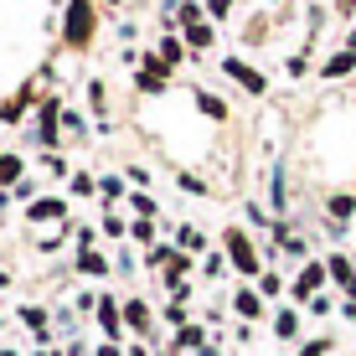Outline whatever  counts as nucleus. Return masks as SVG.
<instances>
[{"instance_id":"1","label":"nucleus","mask_w":356,"mask_h":356,"mask_svg":"<svg viewBox=\"0 0 356 356\" xmlns=\"http://www.w3.org/2000/svg\"><path fill=\"white\" fill-rule=\"evenodd\" d=\"M88 36H93V6H88V0H72V10H67V42L83 47Z\"/></svg>"},{"instance_id":"2","label":"nucleus","mask_w":356,"mask_h":356,"mask_svg":"<svg viewBox=\"0 0 356 356\" xmlns=\"http://www.w3.org/2000/svg\"><path fill=\"white\" fill-rule=\"evenodd\" d=\"M227 253H232V264H238L243 274H259V259H253V248H248L243 232H227Z\"/></svg>"},{"instance_id":"3","label":"nucleus","mask_w":356,"mask_h":356,"mask_svg":"<svg viewBox=\"0 0 356 356\" xmlns=\"http://www.w3.org/2000/svg\"><path fill=\"white\" fill-rule=\"evenodd\" d=\"M227 72H232V78H238V83H243V88H248V93H264V78H259V72H253L248 63H238V57H227Z\"/></svg>"},{"instance_id":"4","label":"nucleus","mask_w":356,"mask_h":356,"mask_svg":"<svg viewBox=\"0 0 356 356\" xmlns=\"http://www.w3.org/2000/svg\"><path fill=\"white\" fill-rule=\"evenodd\" d=\"M321 279H325V268H321V264H310V268H305L300 279H294V294H300V300H310V294H315V284H321Z\"/></svg>"},{"instance_id":"5","label":"nucleus","mask_w":356,"mask_h":356,"mask_svg":"<svg viewBox=\"0 0 356 356\" xmlns=\"http://www.w3.org/2000/svg\"><path fill=\"white\" fill-rule=\"evenodd\" d=\"M356 67V47H351V52H336V57H330V63H325V78H341V72H351Z\"/></svg>"},{"instance_id":"6","label":"nucleus","mask_w":356,"mask_h":356,"mask_svg":"<svg viewBox=\"0 0 356 356\" xmlns=\"http://www.w3.org/2000/svg\"><path fill=\"white\" fill-rule=\"evenodd\" d=\"M330 279H341V284L351 289V300H356V274H351V264H346V259H330Z\"/></svg>"},{"instance_id":"7","label":"nucleus","mask_w":356,"mask_h":356,"mask_svg":"<svg viewBox=\"0 0 356 356\" xmlns=\"http://www.w3.org/2000/svg\"><path fill=\"white\" fill-rule=\"evenodd\" d=\"M52 217H63V202H36L31 207V222H52Z\"/></svg>"},{"instance_id":"8","label":"nucleus","mask_w":356,"mask_h":356,"mask_svg":"<svg viewBox=\"0 0 356 356\" xmlns=\"http://www.w3.org/2000/svg\"><path fill=\"white\" fill-rule=\"evenodd\" d=\"M196 104H202V114H207V119H227V104H222V98L202 93V98H196Z\"/></svg>"},{"instance_id":"9","label":"nucleus","mask_w":356,"mask_h":356,"mask_svg":"<svg viewBox=\"0 0 356 356\" xmlns=\"http://www.w3.org/2000/svg\"><path fill=\"white\" fill-rule=\"evenodd\" d=\"M0 181H21V161L16 155H0Z\"/></svg>"},{"instance_id":"10","label":"nucleus","mask_w":356,"mask_h":356,"mask_svg":"<svg viewBox=\"0 0 356 356\" xmlns=\"http://www.w3.org/2000/svg\"><path fill=\"white\" fill-rule=\"evenodd\" d=\"M98 321H104V330H119V310H114V305H98Z\"/></svg>"},{"instance_id":"11","label":"nucleus","mask_w":356,"mask_h":356,"mask_svg":"<svg viewBox=\"0 0 356 356\" xmlns=\"http://www.w3.org/2000/svg\"><path fill=\"white\" fill-rule=\"evenodd\" d=\"M186 36H191V47H207V42H212V31H207L202 21H191V26H186Z\"/></svg>"},{"instance_id":"12","label":"nucleus","mask_w":356,"mask_h":356,"mask_svg":"<svg viewBox=\"0 0 356 356\" xmlns=\"http://www.w3.org/2000/svg\"><path fill=\"white\" fill-rule=\"evenodd\" d=\"M83 274H104V259L93 248H83Z\"/></svg>"},{"instance_id":"13","label":"nucleus","mask_w":356,"mask_h":356,"mask_svg":"<svg viewBox=\"0 0 356 356\" xmlns=\"http://www.w3.org/2000/svg\"><path fill=\"white\" fill-rule=\"evenodd\" d=\"M330 212H336V217H351L356 202H351V196H336V202H330Z\"/></svg>"},{"instance_id":"14","label":"nucleus","mask_w":356,"mask_h":356,"mask_svg":"<svg viewBox=\"0 0 356 356\" xmlns=\"http://www.w3.org/2000/svg\"><path fill=\"white\" fill-rule=\"evenodd\" d=\"M124 321H129L134 330H145V305H129V310H124Z\"/></svg>"},{"instance_id":"15","label":"nucleus","mask_w":356,"mask_h":356,"mask_svg":"<svg viewBox=\"0 0 356 356\" xmlns=\"http://www.w3.org/2000/svg\"><path fill=\"white\" fill-rule=\"evenodd\" d=\"M238 310L243 315H259V294H238Z\"/></svg>"},{"instance_id":"16","label":"nucleus","mask_w":356,"mask_h":356,"mask_svg":"<svg viewBox=\"0 0 356 356\" xmlns=\"http://www.w3.org/2000/svg\"><path fill=\"white\" fill-rule=\"evenodd\" d=\"M227 6L232 0H212V16H227Z\"/></svg>"},{"instance_id":"17","label":"nucleus","mask_w":356,"mask_h":356,"mask_svg":"<svg viewBox=\"0 0 356 356\" xmlns=\"http://www.w3.org/2000/svg\"><path fill=\"white\" fill-rule=\"evenodd\" d=\"M321 351H325V346H310V351H305V356H321Z\"/></svg>"},{"instance_id":"18","label":"nucleus","mask_w":356,"mask_h":356,"mask_svg":"<svg viewBox=\"0 0 356 356\" xmlns=\"http://www.w3.org/2000/svg\"><path fill=\"white\" fill-rule=\"evenodd\" d=\"M0 284H6V274H0Z\"/></svg>"}]
</instances>
